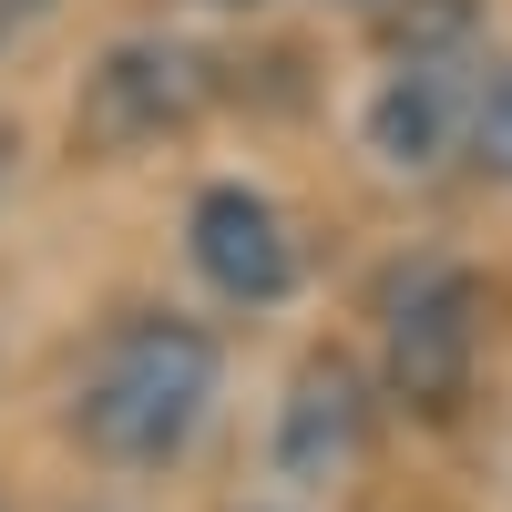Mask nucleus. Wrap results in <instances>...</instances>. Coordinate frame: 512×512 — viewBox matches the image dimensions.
I'll return each instance as SVG.
<instances>
[{
	"instance_id": "1",
	"label": "nucleus",
	"mask_w": 512,
	"mask_h": 512,
	"mask_svg": "<svg viewBox=\"0 0 512 512\" xmlns=\"http://www.w3.org/2000/svg\"><path fill=\"white\" fill-rule=\"evenodd\" d=\"M205 400H216V338L185 328V318H134L103 338V359L82 369V400H72V431L93 441L103 461H175L195 441Z\"/></svg>"
},
{
	"instance_id": "2",
	"label": "nucleus",
	"mask_w": 512,
	"mask_h": 512,
	"mask_svg": "<svg viewBox=\"0 0 512 512\" xmlns=\"http://www.w3.org/2000/svg\"><path fill=\"white\" fill-rule=\"evenodd\" d=\"M472 349H482V287L461 267H420L390 297V390L441 420L472 390Z\"/></svg>"
},
{
	"instance_id": "3",
	"label": "nucleus",
	"mask_w": 512,
	"mask_h": 512,
	"mask_svg": "<svg viewBox=\"0 0 512 512\" xmlns=\"http://www.w3.org/2000/svg\"><path fill=\"white\" fill-rule=\"evenodd\" d=\"M195 103H205V62L195 52H175V41H113L93 62V82H82V134L154 144L175 123H195Z\"/></svg>"
},
{
	"instance_id": "4",
	"label": "nucleus",
	"mask_w": 512,
	"mask_h": 512,
	"mask_svg": "<svg viewBox=\"0 0 512 512\" xmlns=\"http://www.w3.org/2000/svg\"><path fill=\"white\" fill-rule=\"evenodd\" d=\"M472 113H482V72H461L451 52H410L369 113V144L400 175H441L451 154H472Z\"/></svg>"
},
{
	"instance_id": "5",
	"label": "nucleus",
	"mask_w": 512,
	"mask_h": 512,
	"mask_svg": "<svg viewBox=\"0 0 512 512\" xmlns=\"http://www.w3.org/2000/svg\"><path fill=\"white\" fill-rule=\"evenodd\" d=\"M195 267H205V287H216V297H246V308L287 297V277H297L287 216H277L267 195H246V185L195 195Z\"/></svg>"
},
{
	"instance_id": "6",
	"label": "nucleus",
	"mask_w": 512,
	"mask_h": 512,
	"mask_svg": "<svg viewBox=\"0 0 512 512\" xmlns=\"http://www.w3.org/2000/svg\"><path fill=\"white\" fill-rule=\"evenodd\" d=\"M359 369L349 359H308L287 379V420H277V472L287 482H328L338 461L359 451Z\"/></svg>"
},
{
	"instance_id": "7",
	"label": "nucleus",
	"mask_w": 512,
	"mask_h": 512,
	"mask_svg": "<svg viewBox=\"0 0 512 512\" xmlns=\"http://www.w3.org/2000/svg\"><path fill=\"white\" fill-rule=\"evenodd\" d=\"M472 154L492 175H512V72H482V113H472Z\"/></svg>"
},
{
	"instance_id": "8",
	"label": "nucleus",
	"mask_w": 512,
	"mask_h": 512,
	"mask_svg": "<svg viewBox=\"0 0 512 512\" xmlns=\"http://www.w3.org/2000/svg\"><path fill=\"white\" fill-rule=\"evenodd\" d=\"M205 11H256V0H205Z\"/></svg>"
}]
</instances>
